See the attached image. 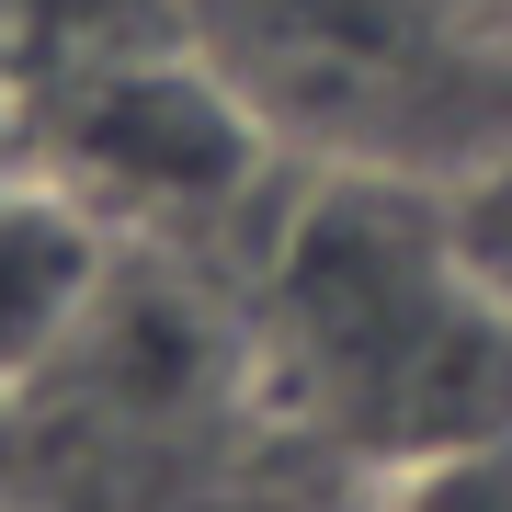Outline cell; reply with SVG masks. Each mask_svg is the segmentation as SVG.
<instances>
[{
  "instance_id": "cell-1",
  "label": "cell",
  "mask_w": 512,
  "mask_h": 512,
  "mask_svg": "<svg viewBox=\"0 0 512 512\" xmlns=\"http://www.w3.org/2000/svg\"><path fill=\"white\" fill-rule=\"evenodd\" d=\"M262 365L330 456L421 478L512 444V274L456 194L296 171L262 239Z\"/></svg>"
},
{
  "instance_id": "cell-2",
  "label": "cell",
  "mask_w": 512,
  "mask_h": 512,
  "mask_svg": "<svg viewBox=\"0 0 512 512\" xmlns=\"http://www.w3.org/2000/svg\"><path fill=\"white\" fill-rule=\"evenodd\" d=\"M183 35L296 171L512 183V0H183Z\"/></svg>"
},
{
  "instance_id": "cell-3",
  "label": "cell",
  "mask_w": 512,
  "mask_h": 512,
  "mask_svg": "<svg viewBox=\"0 0 512 512\" xmlns=\"http://www.w3.org/2000/svg\"><path fill=\"white\" fill-rule=\"evenodd\" d=\"M23 126H35V171H57L80 205H114V217H148V228H217L274 171H296L262 137V114L194 57V35H160V46L46 80L23 103Z\"/></svg>"
},
{
  "instance_id": "cell-4",
  "label": "cell",
  "mask_w": 512,
  "mask_h": 512,
  "mask_svg": "<svg viewBox=\"0 0 512 512\" xmlns=\"http://www.w3.org/2000/svg\"><path fill=\"white\" fill-rule=\"evenodd\" d=\"M103 296V217L57 171H0V376L69 353V330Z\"/></svg>"
},
{
  "instance_id": "cell-5",
  "label": "cell",
  "mask_w": 512,
  "mask_h": 512,
  "mask_svg": "<svg viewBox=\"0 0 512 512\" xmlns=\"http://www.w3.org/2000/svg\"><path fill=\"white\" fill-rule=\"evenodd\" d=\"M194 512H399V501H387V478H376V467H353V456H330V444L296 433V456L251 467V478H228V490H217V501H194Z\"/></svg>"
},
{
  "instance_id": "cell-6",
  "label": "cell",
  "mask_w": 512,
  "mask_h": 512,
  "mask_svg": "<svg viewBox=\"0 0 512 512\" xmlns=\"http://www.w3.org/2000/svg\"><path fill=\"white\" fill-rule=\"evenodd\" d=\"M399 512H512V444H490V456H456V467H421V478H399Z\"/></svg>"
}]
</instances>
